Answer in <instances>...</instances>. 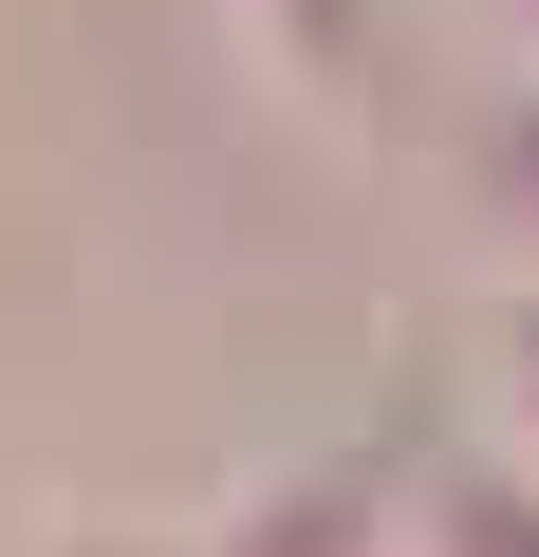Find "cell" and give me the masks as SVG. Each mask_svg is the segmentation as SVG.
Here are the masks:
<instances>
[{"mask_svg":"<svg viewBox=\"0 0 539 557\" xmlns=\"http://www.w3.org/2000/svg\"><path fill=\"white\" fill-rule=\"evenodd\" d=\"M242 38L298 112H372V0H242Z\"/></svg>","mask_w":539,"mask_h":557,"instance_id":"obj_4","label":"cell"},{"mask_svg":"<svg viewBox=\"0 0 539 557\" xmlns=\"http://www.w3.org/2000/svg\"><path fill=\"white\" fill-rule=\"evenodd\" d=\"M186 557H391V465H298V483H260L242 520H205Z\"/></svg>","mask_w":539,"mask_h":557,"instance_id":"obj_2","label":"cell"},{"mask_svg":"<svg viewBox=\"0 0 539 557\" xmlns=\"http://www.w3.org/2000/svg\"><path fill=\"white\" fill-rule=\"evenodd\" d=\"M446 186H465V223H483V260H502V278H539V75H502V94L465 112V149H446Z\"/></svg>","mask_w":539,"mask_h":557,"instance_id":"obj_3","label":"cell"},{"mask_svg":"<svg viewBox=\"0 0 539 557\" xmlns=\"http://www.w3.org/2000/svg\"><path fill=\"white\" fill-rule=\"evenodd\" d=\"M391 557H539V465L483 446V428L409 446L391 465Z\"/></svg>","mask_w":539,"mask_h":557,"instance_id":"obj_1","label":"cell"},{"mask_svg":"<svg viewBox=\"0 0 539 557\" xmlns=\"http://www.w3.org/2000/svg\"><path fill=\"white\" fill-rule=\"evenodd\" d=\"M465 428L539 465V278H502V298H483V372H465Z\"/></svg>","mask_w":539,"mask_h":557,"instance_id":"obj_5","label":"cell"},{"mask_svg":"<svg viewBox=\"0 0 539 557\" xmlns=\"http://www.w3.org/2000/svg\"><path fill=\"white\" fill-rule=\"evenodd\" d=\"M502 20H520V75H539V0H502Z\"/></svg>","mask_w":539,"mask_h":557,"instance_id":"obj_6","label":"cell"},{"mask_svg":"<svg viewBox=\"0 0 539 557\" xmlns=\"http://www.w3.org/2000/svg\"><path fill=\"white\" fill-rule=\"evenodd\" d=\"M0 557H38V539H20V520H0Z\"/></svg>","mask_w":539,"mask_h":557,"instance_id":"obj_7","label":"cell"}]
</instances>
